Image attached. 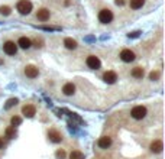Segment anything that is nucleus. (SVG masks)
<instances>
[{
  "label": "nucleus",
  "instance_id": "nucleus-13",
  "mask_svg": "<svg viewBox=\"0 0 165 159\" xmlns=\"http://www.w3.org/2000/svg\"><path fill=\"white\" fill-rule=\"evenodd\" d=\"M97 145H98V148H101V149H107L110 145H112V137H109V136L100 137L98 142H97Z\"/></svg>",
  "mask_w": 165,
  "mask_h": 159
},
{
  "label": "nucleus",
  "instance_id": "nucleus-23",
  "mask_svg": "<svg viewBox=\"0 0 165 159\" xmlns=\"http://www.w3.org/2000/svg\"><path fill=\"white\" fill-rule=\"evenodd\" d=\"M65 156H67V153H65L64 149H58V151L55 152V158L56 159H65Z\"/></svg>",
  "mask_w": 165,
  "mask_h": 159
},
{
  "label": "nucleus",
  "instance_id": "nucleus-3",
  "mask_svg": "<svg viewBox=\"0 0 165 159\" xmlns=\"http://www.w3.org/2000/svg\"><path fill=\"white\" fill-rule=\"evenodd\" d=\"M98 20H100L101 23H104V25L110 23L113 20L112 10H110V9H101V10L98 12Z\"/></svg>",
  "mask_w": 165,
  "mask_h": 159
},
{
  "label": "nucleus",
  "instance_id": "nucleus-24",
  "mask_svg": "<svg viewBox=\"0 0 165 159\" xmlns=\"http://www.w3.org/2000/svg\"><path fill=\"white\" fill-rule=\"evenodd\" d=\"M10 123H12V126L15 127V126H19L20 123H22V119L19 117V116H13V117H12V120H10Z\"/></svg>",
  "mask_w": 165,
  "mask_h": 159
},
{
  "label": "nucleus",
  "instance_id": "nucleus-28",
  "mask_svg": "<svg viewBox=\"0 0 165 159\" xmlns=\"http://www.w3.org/2000/svg\"><path fill=\"white\" fill-rule=\"evenodd\" d=\"M4 143H3V139H0V149H3Z\"/></svg>",
  "mask_w": 165,
  "mask_h": 159
},
{
  "label": "nucleus",
  "instance_id": "nucleus-19",
  "mask_svg": "<svg viewBox=\"0 0 165 159\" xmlns=\"http://www.w3.org/2000/svg\"><path fill=\"white\" fill-rule=\"evenodd\" d=\"M4 135H6V137H9V139H15L16 137L15 127H13V126H12V127H8V129L4 130Z\"/></svg>",
  "mask_w": 165,
  "mask_h": 159
},
{
  "label": "nucleus",
  "instance_id": "nucleus-15",
  "mask_svg": "<svg viewBox=\"0 0 165 159\" xmlns=\"http://www.w3.org/2000/svg\"><path fill=\"white\" fill-rule=\"evenodd\" d=\"M62 93H64L65 95H72L75 93V85L72 83H67L62 87Z\"/></svg>",
  "mask_w": 165,
  "mask_h": 159
},
{
  "label": "nucleus",
  "instance_id": "nucleus-7",
  "mask_svg": "<svg viewBox=\"0 0 165 159\" xmlns=\"http://www.w3.org/2000/svg\"><path fill=\"white\" fill-rule=\"evenodd\" d=\"M25 75L28 78H36L39 75V71H38V68L35 65H26L25 67Z\"/></svg>",
  "mask_w": 165,
  "mask_h": 159
},
{
  "label": "nucleus",
  "instance_id": "nucleus-2",
  "mask_svg": "<svg viewBox=\"0 0 165 159\" xmlns=\"http://www.w3.org/2000/svg\"><path fill=\"white\" fill-rule=\"evenodd\" d=\"M146 107L145 106H135L133 109H132L130 111V116L133 119H136V120H142L145 116H146Z\"/></svg>",
  "mask_w": 165,
  "mask_h": 159
},
{
  "label": "nucleus",
  "instance_id": "nucleus-6",
  "mask_svg": "<svg viewBox=\"0 0 165 159\" xmlns=\"http://www.w3.org/2000/svg\"><path fill=\"white\" fill-rule=\"evenodd\" d=\"M135 58H136L135 52L130 49H123L120 52V59L123 62H132V61H135Z\"/></svg>",
  "mask_w": 165,
  "mask_h": 159
},
{
  "label": "nucleus",
  "instance_id": "nucleus-18",
  "mask_svg": "<svg viewBox=\"0 0 165 159\" xmlns=\"http://www.w3.org/2000/svg\"><path fill=\"white\" fill-rule=\"evenodd\" d=\"M64 45H65V48H68V49H75V48H77V41L72 39V38H65Z\"/></svg>",
  "mask_w": 165,
  "mask_h": 159
},
{
  "label": "nucleus",
  "instance_id": "nucleus-22",
  "mask_svg": "<svg viewBox=\"0 0 165 159\" xmlns=\"http://www.w3.org/2000/svg\"><path fill=\"white\" fill-rule=\"evenodd\" d=\"M12 13V9L9 6H0V15L3 16H9Z\"/></svg>",
  "mask_w": 165,
  "mask_h": 159
},
{
  "label": "nucleus",
  "instance_id": "nucleus-8",
  "mask_svg": "<svg viewBox=\"0 0 165 159\" xmlns=\"http://www.w3.org/2000/svg\"><path fill=\"white\" fill-rule=\"evenodd\" d=\"M22 114H25L26 117H34L35 114H36V107L34 104H26V106L22 107Z\"/></svg>",
  "mask_w": 165,
  "mask_h": 159
},
{
  "label": "nucleus",
  "instance_id": "nucleus-27",
  "mask_svg": "<svg viewBox=\"0 0 165 159\" xmlns=\"http://www.w3.org/2000/svg\"><path fill=\"white\" fill-rule=\"evenodd\" d=\"M116 4H117V6H123V4H125V0H116Z\"/></svg>",
  "mask_w": 165,
  "mask_h": 159
},
{
  "label": "nucleus",
  "instance_id": "nucleus-5",
  "mask_svg": "<svg viewBox=\"0 0 165 159\" xmlns=\"http://www.w3.org/2000/svg\"><path fill=\"white\" fill-rule=\"evenodd\" d=\"M3 51L8 54V55H16V52H18V45H16L15 42L8 41V42H4Z\"/></svg>",
  "mask_w": 165,
  "mask_h": 159
},
{
  "label": "nucleus",
  "instance_id": "nucleus-14",
  "mask_svg": "<svg viewBox=\"0 0 165 159\" xmlns=\"http://www.w3.org/2000/svg\"><path fill=\"white\" fill-rule=\"evenodd\" d=\"M162 149H164V143H162V140H154L152 143H151V151L154 152V153H159V152H162Z\"/></svg>",
  "mask_w": 165,
  "mask_h": 159
},
{
  "label": "nucleus",
  "instance_id": "nucleus-1",
  "mask_svg": "<svg viewBox=\"0 0 165 159\" xmlns=\"http://www.w3.org/2000/svg\"><path fill=\"white\" fill-rule=\"evenodd\" d=\"M16 9L20 15H29L32 12V3L29 0H19L18 4H16Z\"/></svg>",
  "mask_w": 165,
  "mask_h": 159
},
{
  "label": "nucleus",
  "instance_id": "nucleus-16",
  "mask_svg": "<svg viewBox=\"0 0 165 159\" xmlns=\"http://www.w3.org/2000/svg\"><path fill=\"white\" fill-rule=\"evenodd\" d=\"M143 75H145V69L142 67H135V68L132 69V77L141 80V78H143Z\"/></svg>",
  "mask_w": 165,
  "mask_h": 159
},
{
  "label": "nucleus",
  "instance_id": "nucleus-11",
  "mask_svg": "<svg viewBox=\"0 0 165 159\" xmlns=\"http://www.w3.org/2000/svg\"><path fill=\"white\" fill-rule=\"evenodd\" d=\"M48 137L51 142H54V143H60L61 140H62V136H61V133L58 132V130L52 129V130H49L48 132Z\"/></svg>",
  "mask_w": 165,
  "mask_h": 159
},
{
  "label": "nucleus",
  "instance_id": "nucleus-20",
  "mask_svg": "<svg viewBox=\"0 0 165 159\" xmlns=\"http://www.w3.org/2000/svg\"><path fill=\"white\" fill-rule=\"evenodd\" d=\"M70 159H84V153L80 151H72L70 153Z\"/></svg>",
  "mask_w": 165,
  "mask_h": 159
},
{
  "label": "nucleus",
  "instance_id": "nucleus-12",
  "mask_svg": "<svg viewBox=\"0 0 165 159\" xmlns=\"http://www.w3.org/2000/svg\"><path fill=\"white\" fill-rule=\"evenodd\" d=\"M18 45L22 48V49H29L30 46H32V41H30L29 38H26V36H20L18 41Z\"/></svg>",
  "mask_w": 165,
  "mask_h": 159
},
{
  "label": "nucleus",
  "instance_id": "nucleus-21",
  "mask_svg": "<svg viewBox=\"0 0 165 159\" xmlns=\"http://www.w3.org/2000/svg\"><path fill=\"white\" fill-rule=\"evenodd\" d=\"M18 103H19V100H18V99H9L8 101H6V104H4V109H6V110H9L10 107L16 106Z\"/></svg>",
  "mask_w": 165,
  "mask_h": 159
},
{
  "label": "nucleus",
  "instance_id": "nucleus-9",
  "mask_svg": "<svg viewBox=\"0 0 165 159\" xmlns=\"http://www.w3.org/2000/svg\"><path fill=\"white\" fill-rule=\"evenodd\" d=\"M49 16H51V13H49L48 9L42 8V9H39V10H38L36 19H38V20H41V22H46V20H49Z\"/></svg>",
  "mask_w": 165,
  "mask_h": 159
},
{
  "label": "nucleus",
  "instance_id": "nucleus-25",
  "mask_svg": "<svg viewBox=\"0 0 165 159\" xmlns=\"http://www.w3.org/2000/svg\"><path fill=\"white\" fill-rule=\"evenodd\" d=\"M159 78V72L158 71H152L149 74V80H152V81H155V80H158Z\"/></svg>",
  "mask_w": 165,
  "mask_h": 159
},
{
  "label": "nucleus",
  "instance_id": "nucleus-10",
  "mask_svg": "<svg viewBox=\"0 0 165 159\" xmlns=\"http://www.w3.org/2000/svg\"><path fill=\"white\" fill-rule=\"evenodd\" d=\"M103 80H104V83H107V84H114L117 80V74L114 71H107L103 74Z\"/></svg>",
  "mask_w": 165,
  "mask_h": 159
},
{
  "label": "nucleus",
  "instance_id": "nucleus-17",
  "mask_svg": "<svg viewBox=\"0 0 165 159\" xmlns=\"http://www.w3.org/2000/svg\"><path fill=\"white\" fill-rule=\"evenodd\" d=\"M143 4H145V0H130L129 2V6L133 10H138V9H142Z\"/></svg>",
  "mask_w": 165,
  "mask_h": 159
},
{
  "label": "nucleus",
  "instance_id": "nucleus-26",
  "mask_svg": "<svg viewBox=\"0 0 165 159\" xmlns=\"http://www.w3.org/2000/svg\"><path fill=\"white\" fill-rule=\"evenodd\" d=\"M139 33H141V32H139V30H136V32H132V33H129L128 36H129V38H138Z\"/></svg>",
  "mask_w": 165,
  "mask_h": 159
},
{
  "label": "nucleus",
  "instance_id": "nucleus-4",
  "mask_svg": "<svg viewBox=\"0 0 165 159\" xmlns=\"http://www.w3.org/2000/svg\"><path fill=\"white\" fill-rule=\"evenodd\" d=\"M87 65H88V68L91 69H98L101 67V62L100 59H98V57H96V55H90V57H87Z\"/></svg>",
  "mask_w": 165,
  "mask_h": 159
}]
</instances>
